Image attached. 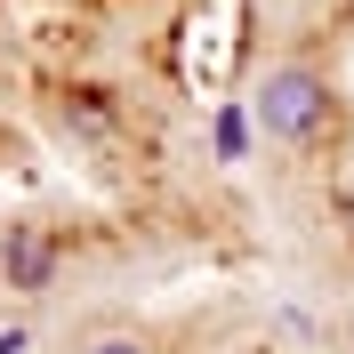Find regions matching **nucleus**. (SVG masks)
Wrapping results in <instances>:
<instances>
[{
  "instance_id": "3",
  "label": "nucleus",
  "mask_w": 354,
  "mask_h": 354,
  "mask_svg": "<svg viewBox=\"0 0 354 354\" xmlns=\"http://www.w3.org/2000/svg\"><path fill=\"white\" fill-rule=\"evenodd\" d=\"M242 153H250V113L225 105V113H218V161H242Z\"/></svg>"
},
{
  "instance_id": "6",
  "label": "nucleus",
  "mask_w": 354,
  "mask_h": 354,
  "mask_svg": "<svg viewBox=\"0 0 354 354\" xmlns=\"http://www.w3.org/2000/svg\"><path fill=\"white\" fill-rule=\"evenodd\" d=\"M0 354H32V330H17V322H8V330H0Z\"/></svg>"
},
{
  "instance_id": "1",
  "label": "nucleus",
  "mask_w": 354,
  "mask_h": 354,
  "mask_svg": "<svg viewBox=\"0 0 354 354\" xmlns=\"http://www.w3.org/2000/svg\"><path fill=\"white\" fill-rule=\"evenodd\" d=\"M250 113H258L266 137L306 145V137H322V121H330V81H322L314 65H274L258 81V97H250Z\"/></svg>"
},
{
  "instance_id": "5",
  "label": "nucleus",
  "mask_w": 354,
  "mask_h": 354,
  "mask_svg": "<svg viewBox=\"0 0 354 354\" xmlns=\"http://www.w3.org/2000/svg\"><path fill=\"white\" fill-rule=\"evenodd\" d=\"M88 354H153V346H145V338H129V330H113V338H97Z\"/></svg>"
},
{
  "instance_id": "4",
  "label": "nucleus",
  "mask_w": 354,
  "mask_h": 354,
  "mask_svg": "<svg viewBox=\"0 0 354 354\" xmlns=\"http://www.w3.org/2000/svg\"><path fill=\"white\" fill-rule=\"evenodd\" d=\"M65 113H81V129H113V105H105V88H73V105Z\"/></svg>"
},
{
  "instance_id": "2",
  "label": "nucleus",
  "mask_w": 354,
  "mask_h": 354,
  "mask_svg": "<svg viewBox=\"0 0 354 354\" xmlns=\"http://www.w3.org/2000/svg\"><path fill=\"white\" fill-rule=\"evenodd\" d=\"M0 274H8V290H48L57 282V242H48V225L17 218L8 234H0Z\"/></svg>"
}]
</instances>
